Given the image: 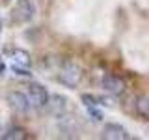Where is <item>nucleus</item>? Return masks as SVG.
<instances>
[{
  "mask_svg": "<svg viewBox=\"0 0 149 140\" xmlns=\"http://www.w3.org/2000/svg\"><path fill=\"white\" fill-rule=\"evenodd\" d=\"M4 140H24L26 138V131L22 127H9L6 133L2 134Z\"/></svg>",
  "mask_w": 149,
  "mask_h": 140,
  "instance_id": "1a4fd4ad",
  "label": "nucleus"
},
{
  "mask_svg": "<svg viewBox=\"0 0 149 140\" xmlns=\"http://www.w3.org/2000/svg\"><path fill=\"white\" fill-rule=\"evenodd\" d=\"M80 78H82V67L73 62H67L62 67V71L58 73V80L67 88H77Z\"/></svg>",
  "mask_w": 149,
  "mask_h": 140,
  "instance_id": "f257e3e1",
  "label": "nucleus"
},
{
  "mask_svg": "<svg viewBox=\"0 0 149 140\" xmlns=\"http://www.w3.org/2000/svg\"><path fill=\"white\" fill-rule=\"evenodd\" d=\"M26 95H28V99H30L32 106H37V108H43V106H47V103H49V92H47V88L39 82H32L30 86H28Z\"/></svg>",
  "mask_w": 149,
  "mask_h": 140,
  "instance_id": "7ed1b4c3",
  "label": "nucleus"
},
{
  "mask_svg": "<svg viewBox=\"0 0 149 140\" xmlns=\"http://www.w3.org/2000/svg\"><path fill=\"white\" fill-rule=\"evenodd\" d=\"M36 15V8L32 0H17L15 6L11 9V17L15 22H28Z\"/></svg>",
  "mask_w": 149,
  "mask_h": 140,
  "instance_id": "f03ea898",
  "label": "nucleus"
},
{
  "mask_svg": "<svg viewBox=\"0 0 149 140\" xmlns=\"http://www.w3.org/2000/svg\"><path fill=\"white\" fill-rule=\"evenodd\" d=\"M0 30H2V19H0Z\"/></svg>",
  "mask_w": 149,
  "mask_h": 140,
  "instance_id": "ddd939ff",
  "label": "nucleus"
},
{
  "mask_svg": "<svg viewBox=\"0 0 149 140\" xmlns=\"http://www.w3.org/2000/svg\"><path fill=\"white\" fill-rule=\"evenodd\" d=\"M13 62H15L17 65H24V67H30V64H32V58H30V54L26 52V50H22V49H13Z\"/></svg>",
  "mask_w": 149,
  "mask_h": 140,
  "instance_id": "6e6552de",
  "label": "nucleus"
},
{
  "mask_svg": "<svg viewBox=\"0 0 149 140\" xmlns=\"http://www.w3.org/2000/svg\"><path fill=\"white\" fill-rule=\"evenodd\" d=\"M101 138H104V140H127V138H130V134L121 123H106L102 127Z\"/></svg>",
  "mask_w": 149,
  "mask_h": 140,
  "instance_id": "423d86ee",
  "label": "nucleus"
},
{
  "mask_svg": "<svg viewBox=\"0 0 149 140\" xmlns=\"http://www.w3.org/2000/svg\"><path fill=\"white\" fill-rule=\"evenodd\" d=\"M136 110H138L140 116H146V118H149V93H147V95H140L138 97Z\"/></svg>",
  "mask_w": 149,
  "mask_h": 140,
  "instance_id": "9d476101",
  "label": "nucleus"
},
{
  "mask_svg": "<svg viewBox=\"0 0 149 140\" xmlns=\"http://www.w3.org/2000/svg\"><path fill=\"white\" fill-rule=\"evenodd\" d=\"M8 105L11 106L17 114H28L32 108V103L26 93L22 92H9L8 93Z\"/></svg>",
  "mask_w": 149,
  "mask_h": 140,
  "instance_id": "20e7f679",
  "label": "nucleus"
},
{
  "mask_svg": "<svg viewBox=\"0 0 149 140\" xmlns=\"http://www.w3.org/2000/svg\"><path fill=\"white\" fill-rule=\"evenodd\" d=\"M95 106H97V105L86 106V108H88V114L91 116V120H93V121H102V112H101V110H97Z\"/></svg>",
  "mask_w": 149,
  "mask_h": 140,
  "instance_id": "9b49d317",
  "label": "nucleus"
},
{
  "mask_svg": "<svg viewBox=\"0 0 149 140\" xmlns=\"http://www.w3.org/2000/svg\"><path fill=\"white\" fill-rule=\"evenodd\" d=\"M4 71H6V64H4L2 60H0V75H2Z\"/></svg>",
  "mask_w": 149,
  "mask_h": 140,
  "instance_id": "f8f14e48",
  "label": "nucleus"
},
{
  "mask_svg": "<svg viewBox=\"0 0 149 140\" xmlns=\"http://www.w3.org/2000/svg\"><path fill=\"white\" fill-rule=\"evenodd\" d=\"M47 106H49V110H50V114H54V116H62L65 110H67V99H65L63 95H52L50 97L49 95V103H47Z\"/></svg>",
  "mask_w": 149,
  "mask_h": 140,
  "instance_id": "0eeeda50",
  "label": "nucleus"
},
{
  "mask_svg": "<svg viewBox=\"0 0 149 140\" xmlns=\"http://www.w3.org/2000/svg\"><path fill=\"white\" fill-rule=\"evenodd\" d=\"M101 84H102V88H104L110 95H121V93L125 92V88H127V84H125L123 78L118 77V75H114V73L104 75Z\"/></svg>",
  "mask_w": 149,
  "mask_h": 140,
  "instance_id": "39448f33",
  "label": "nucleus"
}]
</instances>
